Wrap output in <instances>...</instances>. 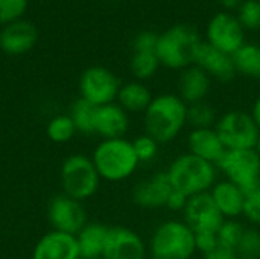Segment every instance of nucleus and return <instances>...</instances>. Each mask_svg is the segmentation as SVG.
<instances>
[{
    "instance_id": "nucleus-1",
    "label": "nucleus",
    "mask_w": 260,
    "mask_h": 259,
    "mask_svg": "<svg viewBox=\"0 0 260 259\" xmlns=\"http://www.w3.org/2000/svg\"><path fill=\"white\" fill-rule=\"evenodd\" d=\"M187 110L189 105L175 93L154 96L143 113L145 133L154 137L160 145L175 140L189 125Z\"/></svg>"
},
{
    "instance_id": "nucleus-2",
    "label": "nucleus",
    "mask_w": 260,
    "mask_h": 259,
    "mask_svg": "<svg viewBox=\"0 0 260 259\" xmlns=\"http://www.w3.org/2000/svg\"><path fill=\"white\" fill-rule=\"evenodd\" d=\"M91 160L101 180L110 183L128 180L140 166L133 140H128L126 137L101 140L91 154Z\"/></svg>"
},
{
    "instance_id": "nucleus-3",
    "label": "nucleus",
    "mask_w": 260,
    "mask_h": 259,
    "mask_svg": "<svg viewBox=\"0 0 260 259\" xmlns=\"http://www.w3.org/2000/svg\"><path fill=\"white\" fill-rule=\"evenodd\" d=\"M166 174L172 188L186 197L210 192L218 182L216 165L206 162L190 153L177 156L168 166Z\"/></svg>"
},
{
    "instance_id": "nucleus-4",
    "label": "nucleus",
    "mask_w": 260,
    "mask_h": 259,
    "mask_svg": "<svg viewBox=\"0 0 260 259\" xmlns=\"http://www.w3.org/2000/svg\"><path fill=\"white\" fill-rule=\"evenodd\" d=\"M201 43L203 40L193 26L175 24L158 34L155 52L161 66L172 70H183L195 64Z\"/></svg>"
},
{
    "instance_id": "nucleus-5",
    "label": "nucleus",
    "mask_w": 260,
    "mask_h": 259,
    "mask_svg": "<svg viewBox=\"0 0 260 259\" xmlns=\"http://www.w3.org/2000/svg\"><path fill=\"white\" fill-rule=\"evenodd\" d=\"M195 253V234L183 220L161 221L151 234L148 243L151 259H192Z\"/></svg>"
},
{
    "instance_id": "nucleus-6",
    "label": "nucleus",
    "mask_w": 260,
    "mask_h": 259,
    "mask_svg": "<svg viewBox=\"0 0 260 259\" xmlns=\"http://www.w3.org/2000/svg\"><path fill=\"white\" fill-rule=\"evenodd\" d=\"M59 180L62 186V194L78 202H85L91 198L101 186L98 169L91 157L85 154L69 156L61 165Z\"/></svg>"
},
{
    "instance_id": "nucleus-7",
    "label": "nucleus",
    "mask_w": 260,
    "mask_h": 259,
    "mask_svg": "<svg viewBox=\"0 0 260 259\" xmlns=\"http://www.w3.org/2000/svg\"><path fill=\"white\" fill-rule=\"evenodd\" d=\"M227 151L254 150L260 136V130L254 124L251 114L244 110H229L215 125Z\"/></svg>"
},
{
    "instance_id": "nucleus-8",
    "label": "nucleus",
    "mask_w": 260,
    "mask_h": 259,
    "mask_svg": "<svg viewBox=\"0 0 260 259\" xmlns=\"http://www.w3.org/2000/svg\"><path fill=\"white\" fill-rule=\"evenodd\" d=\"M216 168L225 180L248 192L260 185V157L254 150L225 151Z\"/></svg>"
},
{
    "instance_id": "nucleus-9",
    "label": "nucleus",
    "mask_w": 260,
    "mask_h": 259,
    "mask_svg": "<svg viewBox=\"0 0 260 259\" xmlns=\"http://www.w3.org/2000/svg\"><path fill=\"white\" fill-rule=\"evenodd\" d=\"M119 78L104 66H91L85 69L79 79L81 98L96 107L116 102L120 89Z\"/></svg>"
},
{
    "instance_id": "nucleus-10",
    "label": "nucleus",
    "mask_w": 260,
    "mask_h": 259,
    "mask_svg": "<svg viewBox=\"0 0 260 259\" xmlns=\"http://www.w3.org/2000/svg\"><path fill=\"white\" fill-rule=\"evenodd\" d=\"M206 43L233 55L245 43V29L233 12L215 14L206 27Z\"/></svg>"
},
{
    "instance_id": "nucleus-11",
    "label": "nucleus",
    "mask_w": 260,
    "mask_h": 259,
    "mask_svg": "<svg viewBox=\"0 0 260 259\" xmlns=\"http://www.w3.org/2000/svg\"><path fill=\"white\" fill-rule=\"evenodd\" d=\"M47 220L53 231L69 235H78L88 223L82 202L67 197L66 194H59L50 200L47 206Z\"/></svg>"
},
{
    "instance_id": "nucleus-12",
    "label": "nucleus",
    "mask_w": 260,
    "mask_h": 259,
    "mask_svg": "<svg viewBox=\"0 0 260 259\" xmlns=\"http://www.w3.org/2000/svg\"><path fill=\"white\" fill-rule=\"evenodd\" d=\"M183 221L193 231V234H218L225 218L215 206L210 192H204L187 200V205L183 211Z\"/></svg>"
},
{
    "instance_id": "nucleus-13",
    "label": "nucleus",
    "mask_w": 260,
    "mask_h": 259,
    "mask_svg": "<svg viewBox=\"0 0 260 259\" xmlns=\"http://www.w3.org/2000/svg\"><path fill=\"white\" fill-rule=\"evenodd\" d=\"M148 244L133 229L116 226L108 229L102 259H146Z\"/></svg>"
},
{
    "instance_id": "nucleus-14",
    "label": "nucleus",
    "mask_w": 260,
    "mask_h": 259,
    "mask_svg": "<svg viewBox=\"0 0 260 259\" xmlns=\"http://www.w3.org/2000/svg\"><path fill=\"white\" fill-rule=\"evenodd\" d=\"M172 189L166 171H157L134 186L133 202L143 209H161L166 206Z\"/></svg>"
},
{
    "instance_id": "nucleus-15",
    "label": "nucleus",
    "mask_w": 260,
    "mask_h": 259,
    "mask_svg": "<svg viewBox=\"0 0 260 259\" xmlns=\"http://www.w3.org/2000/svg\"><path fill=\"white\" fill-rule=\"evenodd\" d=\"M32 259H81L76 235L52 229L34 246Z\"/></svg>"
},
{
    "instance_id": "nucleus-16",
    "label": "nucleus",
    "mask_w": 260,
    "mask_h": 259,
    "mask_svg": "<svg viewBox=\"0 0 260 259\" xmlns=\"http://www.w3.org/2000/svg\"><path fill=\"white\" fill-rule=\"evenodd\" d=\"M195 64L200 66L212 79H218L221 82L232 81L238 73L233 55L222 52L206 41H203L198 49Z\"/></svg>"
},
{
    "instance_id": "nucleus-17",
    "label": "nucleus",
    "mask_w": 260,
    "mask_h": 259,
    "mask_svg": "<svg viewBox=\"0 0 260 259\" xmlns=\"http://www.w3.org/2000/svg\"><path fill=\"white\" fill-rule=\"evenodd\" d=\"M37 27L26 20H17L3 26L0 32V49L11 56L27 53L37 43Z\"/></svg>"
},
{
    "instance_id": "nucleus-18",
    "label": "nucleus",
    "mask_w": 260,
    "mask_h": 259,
    "mask_svg": "<svg viewBox=\"0 0 260 259\" xmlns=\"http://www.w3.org/2000/svg\"><path fill=\"white\" fill-rule=\"evenodd\" d=\"M129 113H126L117 102H111L96 110L94 134L102 140L125 137L129 130Z\"/></svg>"
},
{
    "instance_id": "nucleus-19",
    "label": "nucleus",
    "mask_w": 260,
    "mask_h": 259,
    "mask_svg": "<svg viewBox=\"0 0 260 259\" xmlns=\"http://www.w3.org/2000/svg\"><path fill=\"white\" fill-rule=\"evenodd\" d=\"M187 153L213 165H218L227 151L215 127L192 128L187 134Z\"/></svg>"
},
{
    "instance_id": "nucleus-20",
    "label": "nucleus",
    "mask_w": 260,
    "mask_h": 259,
    "mask_svg": "<svg viewBox=\"0 0 260 259\" xmlns=\"http://www.w3.org/2000/svg\"><path fill=\"white\" fill-rule=\"evenodd\" d=\"M212 200L225 220H238L244 215L247 192L229 180H219L210 189Z\"/></svg>"
},
{
    "instance_id": "nucleus-21",
    "label": "nucleus",
    "mask_w": 260,
    "mask_h": 259,
    "mask_svg": "<svg viewBox=\"0 0 260 259\" xmlns=\"http://www.w3.org/2000/svg\"><path fill=\"white\" fill-rule=\"evenodd\" d=\"M212 89V78L197 64H192L181 70L178 78V96L187 104H197L206 101Z\"/></svg>"
},
{
    "instance_id": "nucleus-22",
    "label": "nucleus",
    "mask_w": 260,
    "mask_h": 259,
    "mask_svg": "<svg viewBox=\"0 0 260 259\" xmlns=\"http://www.w3.org/2000/svg\"><path fill=\"white\" fill-rule=\"evenodd\" d=\"M107 226L101 223H87L76 235L81 259H102L107 237Z\"/></svg>"
},
{
    "instance_id": "nucleus-23",
    "label": "nucleus",
    "mask_w": 260,
    "mask_h": 259,
    "mask_svg": "<svg viewBox=\"0 0 260 259\" xmlns=\"http://www.w3.org/2000/svg\"><path fill=\"white\" fill-rule=\"evenodd\" d=\"M152 92L142 81H129L122 84L116 102L126 113H145L152 101Z\"/></svg>"
},
{
    "instance_id": "nucleus-24",
    "label": "nucleus",
    "mask_w": 260,
    "mask_h": 259,
    "mask_svg": "<svg viewBox=\"0 0 260 259\" xmlns=\"http://www.w3.org/2000/svg\"><path fill=\"white\" fill-rule=\"evenodd\" d=\"M236 72L253 79H260V44L245 41L235 53Z\"/></svg>"
},
{
    "instance_id": "nucleus-25",
    "label": "nucleus",
    "mask_w": 260,
    "mask_h": 259,
    "mask_svg": "<svg viewBox=\"0 0 260 259\" xmlns=\"http://www.w3.org/2000/svg\"><path fill=\"white\" fill-rule=\"evenodd\" d=\"M98 107L91 102L85 101L84 98L76 99L72 107L69 116L72 118L75 128L78 133L82 134H94V119H96Z\"/></svg>"
},
{
    "instance_id": "nucleus-26",
    "label": "nucleus",
    "mask_w": 260,
    "mask_h": 259,
    "mask_svg": "<svg viewBox=\"0 0 260 259\" xmlns=\"http://www.w3.org/2000/svg\"><path fill=\"white\" fill-rule=\"evenodd\" d=\"M160 60L155 52H133L131 61H129V69L136 81H146L151 79L158 67H160Z\"/></svg>"
},
{
    "instance_id": "nucleus-27",
    "label": "nucleus",
    "mask_w": 260,
    "mask_h": 259,
    "mask_svg": "<svg viewBox=\"0 0 260 259\" xmlns=\"http://www.w3.org/2000/svg\"><path fill=\"white\" fill-rule=\"evenodd\" d=\"M76 133L75 124L69 114H56L46 125V134L55 143H66L72 140Z\"/></svg>"
},
{
    "instance_id": "nucleus-28",
    "label": "nucleus",
    "mask_w": 260,
    "mask_h": 259,
    "mask_svg": "<svg viewBox=\"0 0 260 259\" xmlns=\"http://www.w3.org/2000/svg\"><path fill=\"white\" fill-rule=\"evenodd\" d=\"M187 122L192 128H213L218 122L216 110L209 102H197L189 105Z\"/></svg>"
},
{
    "instance_id": "nucleus-29",
    "label": "nucleus",
    "mask_w": 260,
    "mask_h": 259,
    "mask_svg": "<svg viewBox=\"0 0 260 259\" xmlns=\"http://www.w3.org/2000/svg\"><path fill=\"white\" fill-rule=\"evenodd\" d=\"M239 259H260V229L250 226L245 227L242 238L236 247Z\"/></svg>"
},
{
    "instance_id": "nucleus-30",
    "label": "nucleus",
    "mask_w": 260,
    "mask_h": 259,
    "mask_svg": "<svg viewBox=\"0 0 260 259\" xmlns=\"http://www.w3.org/2000/svg\"><path fill=\"white\" fill-rule=\"evenodd\" d=\"M133 147H134V151L137 154V159H139L140 165L154 162L157 159L158 153H160V143L146 133L137 136L133 140Z\"/></svg>"
},
{
    "instance_id": "nucleus-31",
    "label": "nucleus",
    "mask_w": 260,
    "mask_h": 259,
    "mask_svg": "<svg viewBox=\"0 0 260 259\" xmlns=\"http://www.w3.org/2000/svg\"><path fill=\"white\" fill-rule=\"evenodd\" d=\"M244 231H245V226L241 221H238V220H225L222 223V226L219 227L218 234H216L219 246L236 250V247H238V244H239V241L242 238Z\"/></svg>"
},
{
    "instance_id": "nucleus-32",
    "label": "nucleus",
    "mask_w": 260,
    "mask_h": 259,
    "mask_svg": "<svg viewBox=\"0 0 260 259\" xmlns=\"http://www.w3.org/2000/svg\"><path fill=\"white\" fill-rule=\"evenodd\" d=\"M238 18L244 29H260V0H244L238 9Z\"/></svg>"
},
{
    "instance_id": "nucleus-33",
    "label": "nucleus",
    "mask_w": 260,
    "mask_h": 259,
    "mask_svg": "<svg viewBox=\"0 0 260 259\" xmlns=\"http://www.w3.org/2000/svg\"><path fill=\"white\" fill-rule=\"evenodd\" d=\"M29 0H0V24L6 26L21 17L27 11Z\"/></svg>"
},
{
    "instance_id": "nucleus-34",
    "label": "nucleus",
    "mask_w": 260,
    "mask_h": 259,
    "mask_svg": "<svg viewBox=\"0 0 260 259\" xmlns=\"http://www.w3.org/2000/svg\"><path fill=\"white\" fill-rule=\"evenodd\" d=\"M244 217L254 227H260V185L247 192Z\"/></svg>"
},
{
    "instance_id": "nucleus-35",
    "label": "nucleus",
    "mask_w": 260,
    "mask_h": 259,
    "mask_svg": "<svg viewBox=\"0 0 260 259\" xmlns=\"http://www.w3.org/2000/svg\"><path fill=\"white\" fill-rule=\"evenodd\" d=\"M157 43L158 34L154 31H142L133 40V52H155Z\"/></svg>"
},
{
    "instance_id": "nucleus-36",
    "label": "nucleus",
    "mask_w": 260,
    "mask_h": 259,
    "mask_svg": "<svg viewBox=\"0 0 260 259\" xmlns=\"http://www.w3.org/2000/svg\"><path fill=\"white\" fill-rule=\"evenodd\" d=\"M195 244H197V252L207 255L212 250H215L219 243H218V235L213 232H201V234H195Z\"/></svg>"
},
{
    "instance_id": "nucleus-37",
    "label": "nucleus",
    "mask_w": 260,
    "mask_h": 259,
    "mask_svg": "<svg viewBox=\"0 0 260 259\" xmlns=\"http://www.w3.org/2000/svg\"><path fill=\"white\" fill-rule=\"evenodd\" d=\"M187 200H189V197H186L184 194L172 189V192H171V195H169L165 208L169 209L171 212H181L183 214V211H184V208L187 205Z\"/></svg>"
},
{
    "instance_id": "nucleus-38",
    "label": "nucleus",
    "mask_w": 260,
    "mask_h": 259,
    "mask_svg": "<svg viewBox=\"0 0 260 259\" xmlns=\"http://www.w3.org/2000/svg\"><path fill=\"white\" fill-rule=\"evenodd\" d=\"M204 259H239L238 253L235 249H229L224 246H218L215 250H212L210 253L204 255Z\"/></svg>"
},
{
    "instance_id": "nucleus-39",
    "label": "nucleus",
    "mask_w": 260,
    "mask_h": 259,
    "mask_svg": "<svg viewBox=\"0 0 260 259\" xmlns=\"http://www.w3.org/2000/svg\"><path fill=\"white\" fill-rule=\"evenodd\" d=\"M244 0H219L221 6L224 8V11L227 12H232L235 9H239V6L242 5Z\"/></svg>"
},
{
    "instance_id": "nucleus-40",
    "label": "nucleus",
    "mask_w": 260,
    "mask_h": 259,
    "mask_svg": "<svg viewBox=\"0 0 260 259\" xmlns=\"http://www.w3.org/2000/svg\"><path fill=\"white\" fill-rule=\"evenodd\" d=\"M250 114H251V118H253L254 124L257 125V128L260 130V96L256 98V101H254V104H253V107H251Z\"/></svg>"
},
{
    "instance_id": "nucleus-41",
    "label": "nucleus",
    "mask_w": 260,
    "mask_h": 259,
    "mask_svg": "<svg viewBox=\"0 0 260 259\" xmlns=\"http://www.w3.org/2000/svg\"><path fill=\"white\" fill-rule=\"evenodd\" d=\"M254 151L259 154V157H260V136H259V139H257V142H256V147H254Z\"/></svg>"
},
{
    "instance_id": "nucleus-42",
    "label": "nucleus",
    "mask_w": 260,
    "mask_h": 259,
    "mask_svg": "<svg viewBox=\"0 0 260 259\" xmlns=\"http://www.w3.org/2000/svg\"><path fill=\"white\" fill-rule=\"evenodd\" d=\"M108 2H113V0H108Z\"/></svg>"
}]
</instances>
